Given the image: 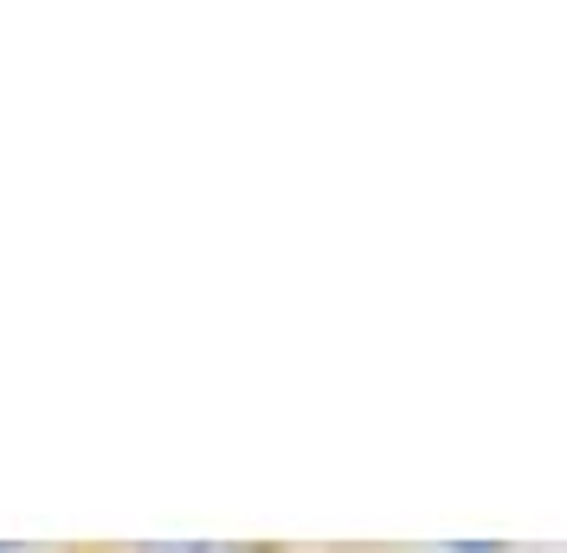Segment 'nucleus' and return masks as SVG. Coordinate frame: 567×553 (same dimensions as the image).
I'll list each match as a JSON object with an SVG mask.
<instances>
[]
</instances>
